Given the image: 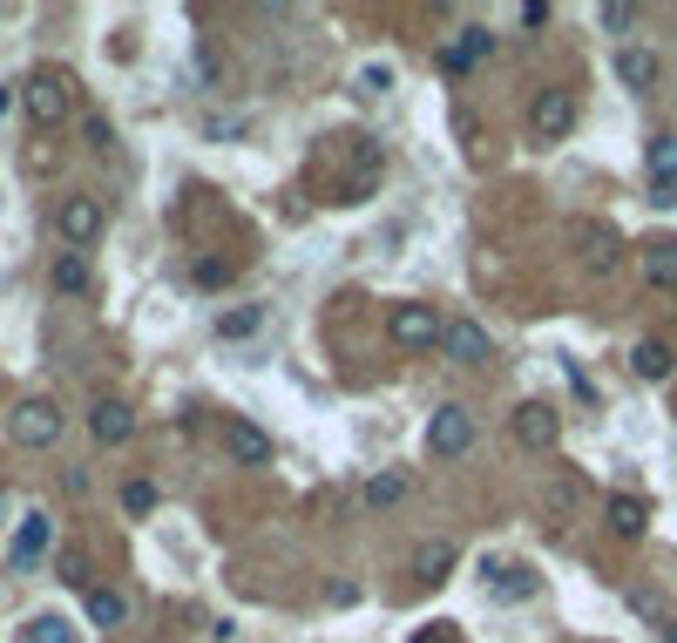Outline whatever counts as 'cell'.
<instances>
[{"label":"cell","mask_w":677,"mask_h":643,"mask_svg":"<svg viewBox=\"0 0 677 643\" xmlns=\"http://www.w3.org/2000/svg\"><path fill=\"white\" fill-rule=\"evenodd\" d=\"M448 332V318L433 312V305H393L386 312V339L400 346V352H427V346H441Z\"/></svg>","instance_id":"5b68a950"},{"label":"cell","mask_w":677,"mask_h":643,"mask_svg":"<svg viewBox=\"0 0 677 643\" xmlns=\"http://www.w3.org/2000/svg\"><path fill=\"white\" fill-rule=\"evenodd\" d=\"M89 433H95V448H123V440L136 433V414H129V399H95V414H89Z\"/></svg>","instance_id":"5bb4252c"},{"label":"cell","mask_w":677,"mask_h":643,"mask_svg":"<svg viewBox=\"0 0 677 643\" xmlns=\"http://www.w3.org/2000/svg\"><path fill=\"white\" fill-rule=\"evenodd\" d=\"M636 271H644L651 292H677V237H651V245L636 251Z\"/></svg>","instance_id":"4fadbf2b"},{"label":"cell","mask_w":677,"mask_h":643,"mask_svg":"<svg viewBox=\"0 0 677 643\" xmlns=\"http://www.w3.org/2000/svg\"><path fill=\"white\" fill-rule=\"evenodd\" d=\"M657 75H664V61H657L651 48H617V82H623V89L644 95V89H657Z\"/></svg>","instance_id":"2e32d148"},{"label":"cell","mask_w":677,"mask_h":643,"mask_svg":"<svg viewBox=\"0 0 677 643\" xmlns=\"http://www.w3.org/2000/svg\"><path fill=\"white\" fill-rule=\"evenodd\" d=\"M508 427H515V440H522L529 454H555V440H563V414H555L549 399H522Z\"/></svg>","instance_id":"8992f818"},{"label":"cell","mask_w":677,"mask_h":643,"mask_svg":"<svg viewBox=\"0 0 677 643\" xmlns=\"http://www.w3.org/2000/svg\"><path fill=\"white\" fill-rule=\"evenodd\" d=\"M326 163H339V196L332 204H366L380 183V143L373 136H332Z\"/></svg>","instance_id":"6da1fadb"},{"label":"cell","mask_w":677,"mask_h":643,"mask_svg":"<svg viewBox=\"0 0 677 643\" xmlns=\"http://www.w3.org/2000/svg\"><path fill=\"white\" fill-rule=\"evenodd\" d=\"M603 521H610V535H617V542H644V529H651V508L636 501V495H617V501L603 508Z\"/></svg>","instance_id":"e0dca14e"},{"label":"cell","mask_w":677,"mask_h":643,"mask_svg":"<svg viewBox=\"0 0 677 643\" xmlns=\"http://www.w3.org/2000/svg\"><path fill=\"white\" fill-rule=\"evenodd\" d=\"M82 143H89L95 156H109V149H115V129H109V115H82Z\"/></svg>","instance_id":"83f0119b"},{"label":"cell","mask_w":677,"mask_h":643,"mask_svg":"<svg viewBox=\"0 0 677 643\" xmlns=\"http://www.w3.org/2000/svg\"><path fill=\"white\" fill-rule=\"evenodd\" d=\"M427 448L441 454V461L467 454V448H474V420H467V407H441V414H433V427H427Z\"/></svg>","instance_id":"8fae6325"},{"label":"cell","mask_w":677,"mask_h":643,"mask_svg":"<svg viewBox=\"0 0 677 643\" xmlns=\"http://www.w3.org/2000/svg\"><path fill=\"white\" fill-rule=\"evenodd\" d=\"M576 251H583L589 271H617V264H623V237H617L610 224L589 217V224H576Z\"/></svg>","instance_id":"7c38bea8"},{"label":"cell","mask_w":677,"mask_h":643,"mask_svg":"<svg viewBox=\"0 0 677 643\" xmlns=\"http://www.w3.org/2000/svg\"><path fill=\"white\" fill-rule=\"evenodd\" d=\"M21 643H75V630H68V617H55V610H42V617H27V630H21Z\"/></svg>","instance_id":"484cf974"},{"label":"cell","mask_w":677,"mask_h":643,"mask_svg":"<svg viewBox=\"0 0 677 643\" xmlns=\"http://www.w3.org/2000/svg\"><path fill=\"white\" fill-rule=\"evenodd\" d=\"M55 230H61V245H68V251H89L95 237L109 230L102 196H95V190H68L61 204H55Z\"/></svg>","instance_id":"3957f363"},{"label":"cell","mask_w":677,"mask_h":643,"mask_svg":"<svg viewBox=\"0 0 677 643\" xmlns=\"http://www.w3.org/2000/svg\"><path fill=\"white\" fill-rule=\"evenodd\" d=\"M670 366H677V352H670L664 339H644V346L630 352V373H636V380H670Z\"/></svg>","instance_id":"cb8c5ba5"},{"label":"cell","mask_w":677,"mask_h":643,"mask_svg":"<svg viewBox=\"0 0 677 643\" xmlns=\"http://www.w3.org/2000/svg\"><path fill=\"white\" fill-rule=\"evenodd\" d=\"M123 508H129V515H149V508H156V481H123Z\"/></svg>","instance_id":"f1b7e54d"},{"label":"cell","mask_w":677,"mask_h":643,"mask_svg":"<svg viewBox=\"0 0 677 643\" xmlns=\"http://www.w3.org/2000/svg\"><path fill=\"white\" fill-rule=\"evenodd\" d=\"M535 589H542V576L522 569V562H515V569H501V562H495V569H488V596H495V602H529Z\"/></svg>","instance_id":"ac0fdd59"},{"label":"cell","mask_w":677,"mask_h":643,"mask_svg":"<svg viewBox=\"0 0 677 643\" xmlns=\"http://www.w3.org/2000/svg\"><path fill=\"white\" fill-rule=\"evenodd\" d=\"M454 48H461L467 61H482V55L495 48V34H488V27H461V42H454Z\"/></svg>","instance_id":"f546056e"},{"label":"cell","mask_w":677,"mask_h":643,"mask_svg":"<svg viewBox=\"0 0 677 643\" xmlns=\"http://www.w3.org/2000/svg\"><path fill=\"white\" fill-rule=\"evenodd\" d=\"M61 427H68V414L55 407L48 393H34V399H21V407L8 414V433H14V448H27V454H42V448H55V440H61Z\"/></svg>","instance_id":"277c9868"},{"label":"cell","mask_w":677,"mask_h":643,"mask_svg":"<svg viewBox=\"0 0 677 643\" xmlns=\"http://www.w3.org/2000/svg\"><path fill=\"white\" fill-rule=\"evenodd\" d=\"M400 501H407V474L400 467H380L366 481V508H400Z\"/></svg>","instance_id":"d4e9b609"},{"label":"cell","mask_w":677,"mask_h":643,"mask_svg":"<svg viewBox=\"0 0 677 643\" xmlns=\"http://www.w3.org/2000/svg\"><path fill=\"white\" fill-rule=\"evenodd\" d=\"M644 170H651V196H657V204H677V136H657V143H651Z\"/></svg>","instance_id":"9a60e30c"},{"label":"cell","mask_w":677,"mask_h":643,"mask_svg":"<svg viewBox=\"0 0 677 643\" xmlns=\"http://www.w3.org/2000/svg\"><path fill=\"white\" fill-rule=\"evenodd\" d=\"M89 623H95V630H123V623H129V596L109 589V583H95V589H89Z\"/></svg>","instance_id":"ffe728a7"},{"label":"cell","mask_w":677,"mask_h":643,"mask_svg":"<svg viewBox=\"0 0 677 643\" xmlns=\"http://www.w3.org/2000/svg\"><path fill=\"white\" fill-rule=\"evenodd\" d=\"M48 285H55L61 298H82V292H89V258H82V251H61L55 271H48Z\"/></svg>","instance_id":"44dd1931"},{"label":"cell","mask_w":677,"mask_h":643,"mask_svg":"<svg viewBox=\"0 0 677 643\" xmlns=\"http://www.w3.org/2000/svg\"><path fill=\"white\" fill-rule=\"evenodd\" d=\"M441 346H448V359H454V366H488V359H495V339H488L482 326H474V318H448Z\"/></svg>","instance_id":"9c48e42d"},{"label":"cell","mask_w":677,"mask_h":643,"mask_svg":"<svg viewBox=\"0 0 677 643\" xmlns=\"http://www.w3.org/2000/svg\"><path fill=\"white\" fill-rule=\"evenodd\" d=\"M48 542H55V515H21V529H14V542H8V569H34V562L48 555Z\"/></svg>","instance_id":"ba28073f"},{"label":"cell","mask_w":677,"mask_h":643,"mask_svg":"<svg viewBox=\"0 0 677 643\" xmlns=\"http://www.w3.org/2000/svg\"><path fill=\"white\" fill-rule=\"evenodd\" d=\"M448 569H454V542H420V549H414V583H420V589L448 583Z\"/></svg>","instance_id":"d6986e66"},{"label":"cell","mask_w":677,"mask_h":643,"mask_svg":"<svg viewBox=\"0 0 677 643\" xmlns=\"http://www.w3.org/2000/svg\"><path fill=\"white\" fill-rule=\"evenodd\" d=\"M630 21H636V8H630V0H610V8H603V27H617V34H623Z\"/></svg>","instance_id":"1f68e13d"},{"label":"cell","mask_w":677,"mask_h":643,"mask_svg":"<svg viewBox=\"0 0 677 643\" xmlns=\"http://www.w3.org/2000/svg\"><path fill=\"white\" fill-rule=\"evenodd\" d=\"M21 109L34 115V129L68 123V109H75V75H68V68H34L27 82H21Z\"/></svg>","instance_id":"7a4b0ae2"},{"label":"cell","mask_w":677,"mask_h":643,"mask_svg":"<svg viewBox=\"0 0 677 643\" xmlns=\"http://www.w3.org/2000/svg\"><path fill=\"white\" fill-rule=\"evenodd\" d=\"M230 271H237V264H224V258H204V264H196V285H224Z\"/></svg>","instance_id":"4dcf8cb0"},{"label":"cell","mask_w":677,"mask_h":643,"mask_svg":"<svg viewBox=\"0 0 677 643\" xmlns=\"http://www.w3.org/2000/svg\"><path fill=\"white\" fill-rule=\"evenodd\" d=\"M224 448H230L237 467H264V461H271V433H264L258 420H245V414H230V420H224Z\"/></svg>","instance_id":"30bf717a"},{"label":"cell","mask_w":677,"mask_h":643,"mask_svg":"<svg viewBox=\"0 0 677 643\" xmlns=\"http://www.w3.org/2000/svg\"><path fill=\"white\" fill-rule=\"evenodd\" d=\"M467 68H474V61H467L461 48H441V75H467Z\"/></svg>","instance_id":"d6a6232c"},{"label":"cell","mask_w":677,"mask_h":643,"mask_svg":"<svg viewBox=\"0 0 677 643\" xmlns=\"http://www.w3.org/2000/svg\"><path fill=\"white\" fill-rule=\"evenodd\" d=\"M264 305H224L217 312V339H251V332H264Z\"/></svg>","instance_id":"603a6c76"},{"label":"cell","mask_w":677,"mask_h":643,"mask_svg":"<svg viewBox=\"0 0 677 643\" xmlns=\"http://www.w3.org/2000/svg\"><path fill=\"white\" fill-rule=\"evenodd\" d=\"M14 102H21V89H14V82H0V115H14Z\"/></svg>","instance_id":"836d02e7"},{"label":"cell","mask_w":677,"mask_h":643,"mask_svg":"<svg viewBox=\"0 0 677 643\" xmlns=\"http://www.w3.org/2000/svg\"><path fill=\"white\" fill-rule=\"evenodd\" d=\"M576 129V95L569 89H542L535 102H529V136L535 143H563Z\"/></svg>","instance_id":"52a82bcc"},{"label":"cell","mask_w":677,"mask_h":643,"mask_svg":"<svg viewBox=\"0 0 677 643\" xmlns=\"http://www.w3.org/2000/svg\"><path fill=\"white\" fill-rule=\"evenodd\" d=\"M386 89H393V68L386 61H366L360 75H352V95H360V102H380Z\"/></svg>","instance_id":"4316f807"},{"label":"cell","mask_w":677,"mask_h":643,"mask_svg":"<svg viewBox=\"0 0 677 643\" xmlns=\"http://www.w3.org/2000/svg\"><path fill=\"white\" fill-rule=\"evenodd\" d=\"M55 576H61L68 589H95V562H89V549H82V542L55 549Z\"/></svg>","instance_id":"7402d4cb"}]
</instances>
